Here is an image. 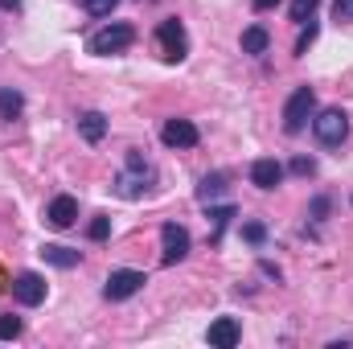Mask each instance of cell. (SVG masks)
<instances>
[{
  "mask_svg": "<svg viewBox=\"0 0 353 349\" xmlns=\"http://www.w3.org/2000/svg\"><path fill=\"white\" fill-rule=\"evenodd\" d=\"M157 185V169L144 161V152L140 148H128V161H123V173L115 177V193L119 197H144L148 189Z\"/></svg>",
  "mask_w": 353,
  "mask_h": 349,
  "instance_id": "obj_1",
  "label": "cell"
},
{
  "mask_svg": "<svg viewBox=\"0 0 353 349\" xmlns=\"http://www.w3.org/2000/svg\"><path fill=\"white\" fill-rule=\"evenodd\" d=\"M316 115V90L312 87H296L292 99L283 103V132L288 136H300L308 128V119Z\"/></svg>",
  "mask_w": 353,
  "mask_h": 349,
  "instance_id": "obj_2",
  "label": "cell"
},
{
  "mask_svg": "<svg viewBox=\"0 0 353 349\" xmlns=\"http://www.w3.org/2000/svg\"><path fill=\"white\" fill-rule=\"evenodd\" d=\"M132 41H136V29H132L128 21H111V25H103V29L90 37V54H99V58H111V54H123V50H132Z\"/></svg>",
  "mask_w": 353,
  "mask_h": 349,
  "instance_id": "obj_3",
  "label": "cell"
},
{
  "mask_svg": "<svg viewBox=\"0 0 353 349\" xmlns=\"http://www.w3.org/2000/svg\"><path fill=\"white\" fill-rule=\"evenodd\" d=\"M312 132H316V140H321L325 148H341L345 136H350V115H345L341 107H329V111L312 115Z\"/></svg>",
  "mask_w": 353,
  "mask_h": 349,
  "instance_id": "obj_4",
  "label": "cell"
},
{
  "mask_svg": "<svg viewBox=\"0 0 353 349\" xmlns=\"http://www.w3.org/2000/svg\"><path fill=\"white\" fill-rule=\"evenodd\" d=\"M157 46H161V58L165 62H181L185 54H189V37H185V25L169 17V21H161L157 25Z\"/></svg>",
  "mask_w": 353,
  "mask_h": 349,
  "instance_id": "obj_5",
  "label": "cell"
},
{
  "mask_svg": "<svg viewBox=\"0 0 353 349\" xmlns=\"http://www.w3.org/2000/svg\"><path fill=\"white\" fill-rule=\"evenodd\" d=\"M144 283H148V275H144V271L119 267V271H111V275H107V283H103V296H107V300H128V296H136Z\"/></svg>",
  "mask_w": 353,
  "mask_h": 349,
  "instance_id": "obj_6",
  "label": "cell"
},
{
  "mask_svg": "<svg viewBox=\"0 0 353 349\" xmlns=\"http://www.w3.org/2000/svg\"><path fill=\"white\" fill-rule=\"evenodd\" d=\"M185 255H189V230H185L181 222H165V226H161V259L173 267V263H181Z\"/></svg>",
  "mask_w": 353,
  "mask_h": 349,
  "instance_id": "obj_7",
  "label": "cell"
},
{
  "mask_svg": "<svg viewBox=\"0 0 353 349\" xmlns=\"http://www.w3.org/2000/svg\"><path fill=\"white\" fill-rule=\"evenodd\" d=\"M12 296H17V304L37 308V304L46 300V279H41L37 271H21V275L12 279Z\"/></svg>",
  "mask_w": 353,
  "mask_h": 349,
  "instance_id": "obj_8",
  "label": "cell"
},
{
  "mask_svg": "<svg viewBox=\"0 0 353 349\" xmlns=\"http://www.w3.org/2000/svg\"><path fill=\"white\" fill-rule=\"evenodd\" d=\"M161 140L169 144V148H197V140H201V132L189 123V119H169L165 128H161Z\"/></svg>",
  "mask_w": 353,
  "mask_h": 349,
  "instance_id": "obj_9",
  "label": "cell"
},
{
  "mask_svg": "<svg viewBox=\"0 0 353 349\" xmlns=\"http://www.w3.org/2000/svg\"><path fill=\"white\" fill-rule=\"evenodd\" d=\"M46 218H50V226H58V230H66V226H74V218H79V201H74L70 193H58V197L50 201V210H46Z\"/></svg>",
  "mask_w": 353,
  "mask_h": 349,
  "instance_id": "obj_10",
  "label": "cell"
},
{
  "mask_svg": "<svg viewBox=\"0 0 353 349\" xmlns=\"http://www.w3.org/2000/svg\"><path fill=\"white\" fill-rule=\"evenodd\" d=\"M239 337H243V329H239L234 317H218V321L210 325V346L214 349H234L239 346Z\"/></svg>",
  "mask_w": 353,
  "mask_h": 349,
  "instance_id": "obj_11",
  "label": "cell"
},
{
  "mask_svg": "<svg viewBox=\"0 0 353 349\" xmlns=\"http://www.w3.org/2000/svg\"><path fill=\"white\" fill-rule=\"evenodd\" d=\"M283 181V165L275 161V157H259L255 165H251V185H259V189H275Z\"/></svg>",
  "mask_w": 353,
  "mask_h": 349,
  "instance_id": "obj_12",
  "label": "cell"
},
{
  "mask_svg": "<svg viewBox=\"0 0 353 349\" xmlns=\"http://www.w3.org/2000/svg\"><path fill=\"white\" fill-rule=\"evenodd\" d=\"M79 132H83L87 144H99V140L107 136V115H103V111H83V115H79Z\"/></svg>",
  "mask_w": 353,
  "mask_h": 349,
  "instance_id": "obj_13",
  "label": "cell"
},
{
  "mask_svg": "<svg viewBox=\"0 0 353 349\" xmlns=\"http://www.w3.org/2000/svg\"><path fill=\"white\" fill-rule=\"evenodd\" d=\"M41 259L66 271V267H79L83 255H79V251H70V247H62V243H46V247H41Z\"/></svg>",
  "mask_w": 353,
  "mask_h": 349,
  "instance_id": "obj_14",
  "label": "cell"
},
{
  "mask_svg": "<svg viewBox=\"0 0 353 349\" xmlns=\"http://www.w3.org/2000/svg\"><path fill=\"white\" fill-rule=\"evenodd\" d=\"M226 181H230L226 173H210V177H201V185H197V201H205V206H210L214 197H222V193H226Z\"/></svg>",
  "mask_w": 353,
  "mask_h": 349,
  "instance_id": "obj_15",
  "label": "cell"
},
{
  "mask_svg": "<svg viewBox=\"0 0 353 349\" xmlns=\"http://www.w3.org/2000/svg\"><path fill=\"white\" fill-rule=\"evenodd\" d=\"M267 46H271V37H267L263 25L243 29V54H267Z\"/></svg>",
  "mask_w": 353,
  "mask_h": 349,
  "instance_id": "obj_16",
  "label": "cell"
},
{
  "mask_svg": "<svg viewBox=\"0 0 353 349\" xmlns=\"http://www.w3.org/2000/svg\"><path fill=\"white\" fill-rule=\"evenodd\" d=\"M21 111H25V94L12 90V87H4L0 90V119H17Z\"/></svg>",
  "mask_w": 353,
  "mask_h": 349,
  "instance_id": "obj_17",
  "label": "cell"
},
{
  "mask_svg": "<svg viewBox=\"0 0 353 349\" xmlns=\"http://www.w3.org/2000/svg\"><path fill=\"white\" fill-rule=\"evenodd\" d=\"M210 218H214V243L222 239V230H226V222L234 218V206H214L210 210Z\"/></svg>",
  "mask_w": 353,
  "mask_h": 349,
  "instance_id": "obj_18",
  "label": "cell"
},
{
  "mask_svg": "<svg viewBox=\"0 0 353 349\" xmlns=\"http://www.w3.org/2000/svg\"><path fill=\"white\" fill-rule=\"evenodd\" d=\"M316 4H321V0H292V21H300V25H304V21H312Z\"/></svg>",
  "mask_w": 353,
  "mask_h": 349,
  "instance_id": "obj_19",
  "label": "cell"
},
{
  "mask_svg": "<svg viewBox=\"0 0 353 349\" xmlns=\"http://www.w3.org/2000/svg\"><path fill=\"white\" fill-rule=\"evenodd\" d=\"M12 337H21V317H0V341H12Z\"/></svg>",
  "mask_w": 353,
  "mask_h": 349,
  "instance_id": "obj_20",
  "label": "cell"
},
{
  "mask_svg": "<svg viewBox=\"0 0 353 349\" xmlns=\"http://www.w3.org/2000/svg\"><path fill=\"white\" fill-rule=\"evenodd\" d=\"M87 235L94 239V243H103V239L111 235V218H107V214H99V218H94V222L87 226Z\"/></svg>",
  "mask_w": 353,
  "mask_h": 349,
  "instance_id": "obj_21",
  "label": "cell"
},
{
  "mask_svg": "<svg viewBox=\"0 0 353 349\" xmlns=\"http://www.w3.org/2000/svg\"><path fill=\"white\" fill-rule=\"evenodd\" d=\"M115 4H119V0H83V8H87L90 17H111Z\"/></svg>",
  "mask_w": 353,
  "mask_h": 349,
  "instance_id": "obj_22",
  "label": "cell"
},
{
  "mask_svg": "<svg viewBox=\"0 0 353 349\" xmlns=\"http://www.w3.org/2000/svg\"><path fill=\"white\" fill-rule=\"evenodd\" d=\"M292 173L296 177H312L316 173V161H312V157H296V161H292Z\"/></svg>",
  "mask_w": 353,
  "mask_h": 349,
  "instance_id": "obj_23",
  "label": "cell"
},
{
  "mask_svg": "<svg viewBox=\"0 0 353 349\" xmlns=\"http://www.w3.org/2000/svg\"><path fill=\"white\" fill-rule=\"evenodd\" d=\"M243 239H247V243H263L267 239L263 222H247V226H243Z\"/></svg>",
  "mask_w": 353,
  "mask_h": 349,
  "instance_id": "obj_24",
  "label": "cell"
},
{
  "mask_svg": "<svg viewBox=\"0 0 353 349\" xmlns=\"http://www.w3.org/2000/svg\"><path fill=\"white\" fill-rule=\"evenodd\" d=\"M333 17L337 21H353V0H333Z\"/></svg>",
  "mask_w": 353,
  "mask_h": 349,
  "instance_id": "obj_25",
  "label": "cell"
},
{
  "mask_svg": "<svg viewBox=\"0 0 353 349\" xmlns=\"http://www.w3.org/2000/svg\"><path fill=\"white\" fill-rule=\"evenodd\" d=\"M312 37H316V25L308 21V29L300 33V41H296V54H308V46H312Z\"/></svg>",
  "mask_w": 353,
  "mask_h": 349,
  "instance_id": "obj_26",
  "label": "cell"
},
{
  "mask_svg": "<svg viewBox=\"0 0 353 349\" xmlns=\"http://www.w3.org/2000/svg\"><path fill=\"white\" fill-rule=\"evenodd\" d=\"M325 214H329V197H316L312 201V218H325Z\"/></svg>",
  "mask_w": 353,
  "mask_h": 349,
  "instance_id": "obj_27",
  "label": "cell"
},
{
  "mask_svg": "<svg viewBox=\"0 0 353 349\" xmlns=\"http://www.w3.org/2000/svg\"><path fill=\"white\" fill-rule=\"evenodd\" d=\"M251 4H255V8H259V12H267V8H275V4H279V0H251Z\"/></svg>",
  "mask_w": 353,
  "mask_h": 349,
  "instance_id": "obj_28",
  "label": "cell"
},
{
  "mask_svg": "<svg viewBox=\"0 0 353 349\" xmlns=\"http://www.w3.org/2000/svg\"><path fill=\"white\" fill-rule=\"evenodd\" d=\"M0 8H21V0H0Z\"/></svg>",
  "mask_w": 353,
  "mask_h": 349,
  "instance_id": "obj_29",
  "label": "cell"
}]
</instances>
